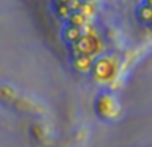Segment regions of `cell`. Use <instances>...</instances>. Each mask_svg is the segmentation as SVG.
Returning a JSON list of instances; mask_svg holds the SVG:
<instances>
[{
  "mask_svg": "<svg viewBox=\"0 0 152 147\" xmlns=\"http://www.w3.org/2000/svg\"><path fill=\"white\" fill-rule=\"evenodd\" d=\"M100 45H101V43L97 37H93V36H90V35H82V36L73 44V47H74V51L77 55H88V56H92L96 52H98Z\"/></svg>",
  "mask_w": 152,
  "mask_h": 147,
  "instance_id": "cell-1",
  "label": "cell"
},
{
  "mask_svg": "<svg viewBox=\"0 0 152 147\" xmlns=\"http://www.w3.org/2000/svg\"><path fill=\"white\" fill-rule=\"evenodd\" d=\"M92 71H93V75H94L96 79L108 80V79H110L115 68H113V63L110 62V59L102 58V59H98L97 62H93Z\"/></svg>",
  "mask_w": 152,
  "mask_h": 147,
  "instance_id": "cell-2",
  "label": "cell"
},
{
  "mask_svg": "<svg viewBox=\"0 0 152 147\" xmlns=\"http://www.w3.org/2000/svg\"><path fill=\"white\" fill-rule=\"evenodd\" d=\"M73 66L78 72H89L92 70L93 66V60L92 56H88V55H77L73 60Z\"/></svg>",
  "mask_w": 152,
  "mask_h": 147,
  "instance_id": "cell-3",
  "label": "cell"
},
{
  "mask_svg": "<svg viewBox=\"0 0 152 147\" xmlns=\"http://www.w3.org/2000/svg\"><path fill=\"white\" fill-rule=\"evenodd\" d=\"M82 36V31L80 27H74V26H67L66 28L63 30V39L66 42L74 44L80 37Z\"/></svg>",
  "mask_w": 152,
  "mask_h": 147,
  "instance_id": "cell-4",
  "label": "cell"
},
{
  "mask_svg": "<svg viewBox=\"0 0 152 147\" xmlns=\"http://www.w3.org/2000/svg\"><path fill=\"white\" fill-rule=\"evenodd\" d=\"M67 23L69 26H74V27H82L86 23V16L83 14H81L80 11H72L67 17Z\"/></svg>",
  "mask_w": 152,
  "mask_h": 147,
  "instance_id": "cell-5",
  "label": "cell"
},
{
  "mask_svg": "<svg viewBox=\"0 0 152 147\" xmlns=\"http://www.w3.org/2000/svg\"><path fill=\"white\" fill-rule=\"evenodd\" d=\"M137 16H139L140 22L149 23L152 20V8L148 7L147 4H143V6H140L137 9Z\"/></svg>",
  "mask_w": 152,
  "mask_h": 147,
  "instance_id": "cell-6",
  "label": "cell"
},
{
  "mask_svg": "<svg viewBox=\"0 0 152 147\" xmlns=\"http://www.w3.org/2000/svg\"><path fill=\"white\" fill-rule=\"evenodd\" d=\"M70 8L67 4H55V15H57L59 19H65L67 20L70 15Z\"/></svg>",
  "mask_w": 152,
  "mask_h": 147,
  "instance_id": "cell-7",
  "label": "cell"
},
{
  "mask_svg": "<svg viewBox=\"0 0 152 147\" xmlns=\"http://www.w3.org/2000/svg\"><path fill=\"white\" fill-rule=\"evenodd\" d=\"M55 1H57V4H69L73 0H55Z\"/></svg>",
  "mask_w": 152,
  "mask_h": 147,
  "instance_id": "cell-8",
  "label": "cell"
},
{
  "mask_svg": "<svg viewBox=\"0 0 152 147\" xmlns=\"http://www.w3.org/2000/svg\"><path fill=\"white\" fill-rule=\"evenodd\" d=\"M147 6H148V7H151V8H152V0H147Z\"/></svg>",
  "mask_w": 152,
  "mask_h": 147,
  "instance_id": "cell-9",
  "label": "cell"
},
{
  "mask_svg": "<svg viewBox=\"0 0 152 147\" xmlns=\"http://www.w3.org/2000/svg\"><path fill=\"white\" fill-rule=\"evenodd\" d=\"M82 3H92V1H94V0H81Z\"/></svg>",
  "mask_w": 152,
  "mask_h": 147,
  "instance_id": "cell-10",
  "label": "cell"
},
{
  "mask_svg": "<svg viewBox=\"0 0 152 147\" xmlns=\"http://www.w3.org/2000/svg\"><path fill=\"white\" fill-rule=\"evenodd\" d=\"M149 26H151V28H152V20H151V22H149Z\"/></svg>",
  "mask_w": 152,
  "mask_h": 147,
  "instance_id": "cell-11",
  "label": "cell"
}]
</instances>
